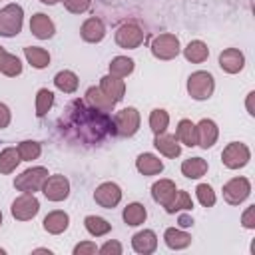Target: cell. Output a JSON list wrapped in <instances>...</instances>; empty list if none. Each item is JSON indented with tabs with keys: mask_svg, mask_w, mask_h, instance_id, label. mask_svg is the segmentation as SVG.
<instances>
[{
	"mask_svg": "<svg viewBox=\"0 0 255 255\" xmlns=\"http://www.w3.org/2000/svg\"><path fill=\"white\" fill-rule=\"evenodd\" d=\"M163 239H165V245L169 249H185L191 243V235L185 233V231H181V229H175V227L165 229Z\"/></svg>",
	"mask_w": 255,
	"mask_h": 255,
	"instance_id": "obj_26",
	"label": "cell"
},
{
	"mask_svg": "<svg viewBox=\"0 0 255 255\" xmlns=\"http://www.w3.org/2000/svg\"><path fill=\"white\" fill-rule=\"evenodd\" d=\"M135 167H137V171L143 173V175H155V173H161L163 163H161V159L155 157L153 153H141V155H137V159H135Z\"/></svg>",
	"mask_w": 255,
	"mask_h": 255,
	"instance_id": "obj_22",
	"label": "cell"
},
{
	"mask_svg": "<svg viewBox=\"0 0 255 255\" xmlns=\"http://www.w3.org/2000/svg\"><path fill=\"white\" fill-rule=\"evenodd\" d=\"M195 133H197V145H201L203 149H207V147H211L217 141L219 129H217V126H215L213 120H201L195 126Z\"/></svg>",
	"mask_w": 255,
	"mask_h": 255,
	"instance_id": "obj_14",
	"label": "cell"
},
{
	"mask_svg": "<svg viewBox=\"0 0 255 255\" xmlns=\"http://www.w3.org/2000/svg\"><path fill=\"white\" fill-rule=\"evenodd\" d=\"M24 22V10L20 4H8L0 10V36L12 38L20 34Z\"/></svg>",
	"mask_w": 255,
	"mask_h": 255,
	"instance_id": "obj_2",
	"label": "cell"
},
{
	"mask_svg": "<svg viewBox=\"0 0 255 255\" xmlns=\"http://www.w3.org/2000/svg\"><path fill=\"white\" fill-rule=\"evenodd\" d=\"M66 10L72 12V14H82L90 8V0H62Z\"/></svg>",
	"mask_w": 255,
	"mask_h": 255,
	"instance_id": "obj_40",
	"label": "cell"
},
{
	"mask_svg": "<svg viewBox=\"0 0 255 255\" xmlns=\"http://www.w3.org/2000/svg\"><path fill=\"white\" fill-rule=\"evenodd\" d=\"M94 199H96L98 205H102V207H106V209H112V207H116V205L120 203V199H122V189H120L118 183L106 181V183H102V185L96 187Z\"/></svg>",
	"mask_w": 255,
	"mask_h": 255,
	"instance_id": "obj_12",
	"label": "cell"
},
{
	"mask_svg": "<svg viewBox=\"0 0 255 255\" xmlns=\"http://www.w3.org/2000/svg\"><path fill=\"white\" fill-rule=\"evenodd\" d=\"M96 251H98V247L92 241H84V243H78L74 247V255H94Z\"/></svg>",
	"mask_w": 255,
	"mask_h": 255,
	"instance_id": "obj_41",
	"label": "cell"
},
{
	"mask_svg": "<svg viewBox=\"0 0 255 255\" xmlns=\"http://www.w3.org/2000/svg\"><path fill=\"white\" fill-rule=\"evenodd\" d=\"M20 153L16 147H6L0 151V173H12L20 163Z\"/></svg>",
	"mask_w": 255,
	"mask_h": 255,
	"instance_id": "obj_33",
	"label": "cell"
},
{
	"mask_svg": "<svg viewBox=\"0 0 255 255\" xmlns=\"http://www.w3.org/2000/svg\"><path fill=\"white\" fill-rule=\"evenodd\" d=\"M175 191H177V187H175V183L171 179H159V181H155L151 185V195L159 205H165L173 197Z\"/></svg>",
	"mask_w": 255,
	"mask_h": 255,
	"instance_id": "obj_23",
	"label": "cell"
},
{
	"mask_svg": "<svg viewBox=\"0 0 255 255\" xmlns=\"http://www.w3.org/2000/svg\"><path fill=\"white\" fill-rule=\"evenodd\" d=\"M60 131L70 141L84 145H98L116 133L108 112H100L82 100H74L66 108V114L60 118Z\"/></svg>",
	"mask_w": 255,
	"mask_h": 255,
	"instance_id": "obj_1",
	"label": "cell"
},
{
	"mask_svg": "<svg viewBox=\"0 0 255 255\" xmlns=\"http://www.w3.org/2000/svg\"><path fill=\"white\" fill-rule=\"evenodd\" d=\"M131 247L135 253H141V255H149L155 251L157 247V237L151 229H143V231H137L133 237H131Z\"/></svg>",
	"mask_w": 255,
	"mask_h": 255,
	"instance_id": "obj_16",
	"label": "cell"
},
{
	"mask_svg": "<svg viewBox=\"0 0 255 255\" xmlns=\"http://www.w3.org/2000/svg\"><path fill=\"white\" fill-rule=\"evenodd\" d=\"M84 225H86L88 233L94 235V237H102V235H106L112 229V225L104 217H98V215H88L84 219Z\"/></svg>",
	"mask_w": 255,
	"mask_h": 255,
	"instance_id": "obj_35",
	"label": "cell"
},
{
	"mask_svg": "<svg viewBox=\"0 0 255 255\" xmlns=\"http://www.w3.org/2000/svg\"><path fill=\"white\" fill-rule=\"evenodd\" d=\"M48 177V169L38 165V167H30L26 171H22L16 179H14V187L18 191H24V193H34L38 189H42V183L46 181Z\"/></svg>",
	"mask_w": 255,
	"mask_h": 255,
	"instance_id": "obj_4",
	"label": "cell"
},
{
	"mask_svg": "<svg viewBox=\"0 0 255 255\" xmlns=\"http://www.w3.org/2000/svg\"><path fill=\"white\" fill-rule=\"evenodd\" d=\"M213 90H215V82L209 72L199 70L187 78V92L193 100H209Z\"/></svg>",
	"mask_w": 255,
	"mask_h": 255,
	"instance_id": "obj_3",
	"label": "cell"
},
{
	"mask_svg": "<svg viewBox=\"0 0 255 255\" xmlns=\"http://www.w3.org/2000/svg\"><path fill=\"white\" fill-rule=\"evenodd\" d=\"M253 98H255V92H249V96H247V112H249V116H255V110H253Z\"/></svg>",
	"mask_w": 255,
	"mask_h": 255,
	"instance_id": "obj_45",
	"label": "cell"
},
{
	"mask_svg": "<svg viewBox=\"0 0 255 255\" xmlns=\"http://www.w3.org/2000/svg\"><path fill=\"white\" fill-rule=\"evenodd\" d=\"M68 223H70V217L66 211H50L46 217H44V229L52 235H58L62 231L68 229Z\"/></svg>",
	"mask_w": 255,
	"mask_h": 255,
	"instance_id": "obj_21",
	"label": "cell"
},
{
	"mask_svg": "<svg viewBox=\"0 0 255 255\" xmlns=\"http://www.w3.org/2000/svg\"><path fill=\"white\" fill-rule=\"evenodd\" d=\"M40 209V203L38 199L34 197V193H22L20 197H16L12 201V217L18 219V221H28L32 219Z\"/></svg>",
	"mask_w": 255,
	"mask_h": 255,
	"instance_id": "obj_9",
	"label": "cell"
},
{
	"mask_svg": "<svg viewBox=\"0 0 255 255\" xmlns=\"http://www.w3.org/2000/svg\"><path fill=\"white\" fill-rule=\"evenodd\" d=\"M110 100H114L116 104L124 98V94H126V82L122 80V78H118V76H104L102 80H100V86H98Z\"/></svg>",
	"mask_w": 255,
	"mask_h": 255,
	"instance_id": "obj_15",
	"label": "cell"
},
{
	"mask_svg": "<svg viewBox=\"0 0 255 255\" xmlns=\"http://www.w3.org/2000/svg\"><path fill=\"white\" fill-rule=\"evenodd\" d=\"M2 253H4V249H0V255H2Z\"/></svg>",
	"mask_w": 255,
	"mask_h": 255,
	"instance_id": "obj_49",
	"label": "cell"
},
{
	"mask_svg": "<svg viewBox=\"0 0 255 255\" xmlns=\"http://www.w3.org/2000/svg\"><path fill=\"white\" fill-rule=\"evenodd\" d=\"M86 104L88 106H92V108H96V110H100V112H114V106H116V102L114 100H110L100 88H96V86H92V88H88V92H86Z\"/></svg>",
	"mask_w": 255,
	"mask_h": 255,
	"instance_id": "obj_20",
	"label": "cell"
},
{
	"mask_svg": "<svg viewBox=\"0 0 255 255\" xmlns=\"http://www.w3.org/2000/svg\"><path fill=\"white\" fill-rule=\"evenodd\" d=\"M241 223H243V227H247V229H253V227H255V205H249V207L245 209V213H243V217H241Z\"/></svg>",
	"mask_w": 255,
	"mask_h": 255,
	"instance_id": "obj_43",
	"label": "cell"
},
{
	"mask_svg": "<svg viewBox=\"0 0 255 255\" xmlns=\"http://www.w3.org/2000/svg\"><path fill=\"white\" fill-rule=\"evenodd\" d=\"M183 56H185L189 62H193V64H201V62L207 60V56H209V48H207L205 42H201V40H193V42H189V44L185 46Z\"/></svg>",
	"mask_w": 255,
	"mask_h": 255,
	"instance_id": "obj_27",
	"label": "cell"
},
{
	"mask_svg": "<svg viewBox=\"0 0 255 255\" xmlns=\"http://www.w3.org/2000/svg\"><path fill=\"white\" fill-rule=\"evenodd\" d=\"M177 141H181L187 147L197 145V133H195V124H191V120H181L177 124V131H175Z\"/></svg>",
	"mask_w": 255,
	"mask_h": 255,
	"instance_id": "obj_28",
	"label": "cell"
},
{
	"mask_svg": "<svg viewBox=\"0 0 255 255\" xmlns=\"http://www.w3.org/2000/svg\"><path fill=\"white\" fill-rule=\"evenodd\" d=\"M167 124H169V114L161 108H155L151 114H149V128L151 131L157 135V133H163L167 129Z\"/></svg>",
	"mask_w": 255,
	"mask_h": 255,
	"instance_id": "obj_36",
	"label": "cell"
},
{
	"mask_svg": "<svg viewBox=\"0 0 255 255\" xmlns=\"http://www.w3.org/2000/svg\"><path fill=\"white\" fill-rule=\"evenodd\" d=\"M42 193L50 201H64L70 195V181L64 175H48L42 183Z\"/></svg>",
	"mask_w": 255,
	"mask_h": 255,
	"instance_id": "obj_10",
	"label": "cell"
},
{
	"mask_svg": "<svg viewBox=\"0 0 255 255\" xmlns=\"http://www.w3.org/2000/svg\"><path fill=\"white\" fill-rule=\"evenodd\" d=\"M151 54L159 60H173L179 54V40L175 34H159L151 40Z\"/></svg>",
	"mask_w": 255,
	"mask_h": 255,
	"instance_id": "obj_6",
	"label": "cell"
},
{
	"mask_svg": "<svg viewBox=\"0 0 255 255\" xmlns=\"http://www.w3.org/2000/svg\"><path fill=\"white\" fill-rule=\"evenodd\" d=\"M251 159V151L245 143H239V141H231L223 153H221V161L225 167L229 169H239L243 165H247V161Z\"/></svg>",
	"mask_w": 255,
	"mask_h": 255,
	"instance_id": "obj_7",
	"label": "cell"
},
{
	"mask_svg": "<svg viewBox=\"0 0 255 255\" xmlns=\"http://www.w3.org/2000/svg\"><path fill=\"white\" fill-rule=\"evenodd\" d=\"M24 56H26L28 64H32V68H36V70H42L50 64V54L44 48H38V46L24 48Z\"/></svg>",
	"mask_w": 255,
	"mask_h": 255,
	"instance_id": "obj_30",
	"label": "cell"
},
{
	"mask_svg": "<svg viewBox=\"0 0 255 255\" xmlns=\"http://www.w3.org/2000/svg\"><path fill=\"white\" fill-rule=\"evenodd\" d=\"M153 145H155V149H157L159 153H163L165 157H177V155L181 153V145H179L177 137L171 135V133H165V131L155 135Z\"/></svg>",
	"mask_w": 255,
	"mask_h": 255,
	"instance_id": "obj_19",
	"label": "cell"
},
{
	"mask_svg": "<svg viewBox=\"0 0 255 255\" xmlns=\"http://www.w3.org/2000/svg\"><path fill=\"white\" fill-rule=\"evenodd\" d=\"M139 128V112L135 108H124L114 116V129L122 137H131Z\"/></svg>",
	"mask_w": 255,
	"mask_h": 255,
	"instance_id": "obj_5",
	"label": "cell"
},
{
	"mask_svg": "<svg viewBox=\"0 0 255 255\" xmlns=\"http://www.w3.org/2000/svg\"><path fill=\"white\" fill-rule=\"evenodd\" d=\"M177 221H179V225H181V227H191V225H193V219H191L189 215H179V219H177Z\"/></svg>",
	"mask_w": 255,
	"mask_h": 255,
	"instance_id": "obj_46",
	"label": "cell"
},
{
	"mask_svg": "<svg viewBox=\"0 0 255 255\" xmlns=\"http://www.w3.org/2000/svg\"><path fill=\"white\" fill-rule=\"evenodd\" d=\"M102 255H122V245L118 241H108L98 249Z\"/></svg>",
	"mask_w": 255,
	"mask_h": 255,
	"instance_id": "obj_42",
	"label": "cell"
},
{
	"mask_svg": "<svg viewBox=\"0 0 255 255\" xmlns=\"http://www.w3.org/2000/svg\"><path fill=\"white\" fill-rule=\"evenodd\" d=\"M165 207V211L167 213H175V211H181V209H191L193 207V201H191V197H189V193L187 191H175L173 193V197L163 205Z\"/></svg>",
	"mask_w": 255,
	"mask_h": 255,
	"instance_id": "obj_31",
	"label": "cell"
},
{
	"mask_svg": "<svg viewBox=\"0 0 255 255\" xmlns=\"http://www.w3.org/2000/svg\"><path fill=\"white\" fill-rule=\"evenodd\" d=\"M219 66L227 74H237L245 66V56L237 48H227V50H223L219 54Z\"/></svg>",
	"mask_w": 255,
	"mask_h": 255,
	"instance_id": "obj_13",
	"label": "cell"
},
{
	"mask_svg": "<svg viewBox=\"0 0 255 255\" xmlns=\"http://www.w3.org/2000/svg\"><path fill=\"white\" fill-rule=\"evenodd\" d=\"M8 124H10V110L6 104H0V129L8 128Z\"/></svg>",
	"mask_w": 255,
	"mask_h": 255,
	"instance_id": "obj_44",
	"label": "cell"
},
{
	"mask_svg": "<svg viewBox=\"0 0 255 255\" xmlns=\"http://www.w3.org/2000/svg\"><path fill=\"white\" fill-rule=\"evenodd\" d=\"M52 106H54V94L50 90H46V88L38 90V94H36V116L44 118L50 112Z\"/></svg>",
	"mask_w": 255,
	"mask_h": 255,
	"instance_id": "obj_37",
	"label": "cell"
},
{
	"mask_svg": "<svg viewBox=\"0 0 255 255\" xmlns=\"http://www.w3.org/2000/svg\"><path fill=\"white\" fill-rule=\"evenodd\" d=\"M18 153H20V159L22 161H32V159H38V155L42 153V147L38 141H32V139H26L22 141L18 147Z\"/></svg>",
	"mask_w": 255,
	"mask_h": 255,
	"instance_id": "obj_38",
	"label": "cell"
},
{
	"mask_svg": "<svg viewBox=\"0 0 255 255\" xmlns=\"http://www.w3.org/2000/svg\"><path fill=\"white\" fill-rule=\"evenodd\" d=\"M80 36H82V40H86L90 44L102 42L106 36V26L100 18H88L80 28Z\"/></svg>",
	"mask_w": 255,
	"mask_h": 255,
	"instance_id": "obj_18",
	"label": "cell"
},
{
	"mask_svg": "<svg viewBox=\"0 0 255 255\" xmlns=\"http://www.w3.org/2000/svg\"><path fill=\"white\" fill-rule=\"evenodd\" d=\"M0 225H2V211H0Z\"/></svg>",
	"mask_w": 255,
	"mask_h": 255,
	"instance_id": "obj_48",
	"label": "cell"
},
{
	"mask_svg": "<svg viewBox=\"0 0 255 255\" xmlns=\"http://www.w3.org/2000/svg\"><path fill=\"white\" fill-rule=\"evenodd\" d=\"M40 2H42V4H50V6H52V4H58L60 0H40Z\"/></svg>",
	"mask_w": 255,
	"mask_h": 255,
	"instance_id": "obj_47",
	"label": "cell"
},
{
	"mask_svg": "<svg viewBox=\"0 0 255 255\" xmlns=\"http://www.w3.org/2000/svg\"><path fill=\"white\" fill-rule=\"evenodd\" d=\"M0 72L8 78H14L22 72V62L18 60V56L8 54L2 46H0Z\"/></svg>",
	"mask_w": 255,
	"mask_h": 255,
	"instance_id": "obj_24",
	"label": "cell"
},
{
	"mask_svg": "<svg viewBox=\"0 0 255 255\" xmlns=\"http://www.w3.org/2000/svg\"><path fill=\"white\" fill-rule=\"evenodd\" d=\"M30 32H32L36 38H40V40H48V38L54 36L56 26H54V22H52L46 14L38 12V14H34L32 20H30Z\"/></svg>",
	"mask_w": 255,
	"mask_h": 255,
	"instance_id": "obj_17",
	"label": "cell"
},
{
	"mask_svg": "<svg viewBox=\"0 0 255 255\" xmlns=\"http://www.w3.org/2000/svg\"><path fill=\"white\" fill-rule=\"evenodd\" d=\"M195 195H197V199H199V203H201L203 207H211V205L215 203V191H213L211 185H207V183H199V185L195 187Z\"/></svg>",
	"mask_w": 255,
	"mask_h": 255,
	"instance_id": "obj_39",
	"label": "cell"
},
{
	"mask_svg": "<svg viewBox=\"0 0 255 255\" xmlns=\"http://www.w3.org/2000/svg\"><path fill=\"white\" fill-rule=\"evenodd\" d=\"M145 217H147V211L141 203H129V205L124 207V221L128 225H133V227L141 225L145 221Z\"/></svg>",
	"mask_w": 255,
	"mask_h": 255,
	"instance_id": "obj_32",
	"label": "cell"
},
{
	"mask_svg": "<svg viewBox=\"0 0 255 255\" xmlns=\"http://www.w3.org/2000/svg\"><path fill=\"white\" fill-rule=\"evenodd\" d=\"M116 42H118L120 48L135 50L143 42V32L137 24H122L116 30Z\"/></svg>",
	"mask_w": 255,
	"mask_h": 255,
	"instance_id": "obj_11",
	"label": "cell"
},
{
	"mask_svg": "<svg viewBox=\"0 0 255 255\" xmlns=\"http://www.w3.org/2000/svg\"><path fill=\"white\" fill-rule=\"evenodd\" d=\"M54 86L64 94H74L78 90V76L70 70H62L54 76Z\"/></svg>",
	"mask_w": 255,
	"mask_h": 255,
	"instance_id": "obj_29",
	"label": "cell"
},
{
	"mask_svg": "<svg viewBox=\"0 0 255 255\" xmlns=\"http://www.w3.org/2000/svg\"><path fill=\"white\" fill-rule=\"evenodd\" d=\"M133 72V60L128 58V56H116L112 62H110V74L112 76H118V78H126Z\"/></svg>",
	"mask_w": 255,
	"mask_h": 255,
	"instance_id": "obj_34",
	"label": "cell"
},
{
	"mask_svg": "<svg viewBox=\"0 0 255 255\" xmlns=\"http://www.w3.org/2000/svg\"><path fill=\"white\" fill-rule=\"evenodd\" d=\"M181 173L189 179H199L207 173V161L203 157H189L181 163Z\"/></svg>",
	"mask_w": 255,
	"mask_h": 255,
	"instance_id": "obj_25",
	"label": "cell"
},
{
	"mask_svg": "<svg viewBox=\"0 0 255 255\" xmlns=\"http://www.w3.org/2000/svg\"><path fill=\"white\" fill-rule=\"evenodd\" d=\"M251 193V183L247 177H233L223 185V199L229 205H239L241 201L247 199Z\"/></svg>",
	"mask_w": 255,
	"mask_h": 255,
	"instance_id": "obj_8",
	"label": "cell"
}]
</instances>
